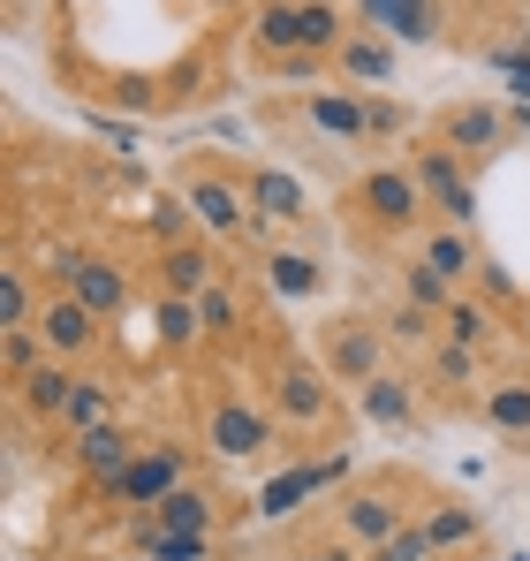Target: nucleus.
<instances>
[{
  "instance_id": "1",
  "label": "nucleus",
  "mask_w": 530,
  "mask_h": 561,
  "mask_svg": "<svg viewBox=\"0 0 530 561\" xmlns=\"http://www.w3.org/2000/svg\"><path fill=\"white\" fill-rule=\"evenodd\" d=\"M258 394H265V410L280 417V433H296V448H311V440H326V433L349 425L342 379L319 365V350H288V342H273L265 365H258Z\"/></svg>"
},
{
  "instance_id": "2",
  "label": "nucleus",
  "mask_w": 530,
  "mask_h": 561,
  "mask_svg": "<svg viewBox=\"0 0 530 561\" xmlns=\"http://www.w3.org/2000/svg\"><path fill=\"white\" fill-rule=\"evenodd\" d=\"M433 501H440V493H433V485H425L410 463L356 470L349 485L334 493V531H342L349 547H364V554H371V547H387L394 531H410Z\"/></svg>"
},
{
  "instance_id": "3",
  "label": "nucleus",
  "mask_w": 530,
  "mask_h": 561,
  "mask_svg": "<svg viewBox=\"0 0 530 561\" xmlns=\"http://www.w3.org/2000/svg\"><path fill=\"white\" fill-rule=\"evenodd\" d=\"M342 220L364 243H417V228L433 220V205H425V190H417V175L402 160H371L342 190Z\"/></svg>"
},
{
  "instance_id": "4",
  "label": "nucleus",
  "mask_w": 530,
  "mask_h": 561,
  "mask_svg": "<svg viewBox=\"0 0 530 561\" xmlns=\"http://www.w3.org/2000/svg\"><path fill=\"white\" fill-rule=\"evenodd\" d=\"M175 190L189 205V220L212 236V243H258L265 220L251 213V190H243V168L220 160V152H189L175 168Z\"/></svg>"
},
{
  "instance_id": "5",
  "label": "nucleus",
  "mask_w": 530,
  "mask_h": 561,
  "mask_svg": "<svg viewBox=\"0 0 530 561\" xmlns=\"http://www.w3.org/2000/svg\"><path fill=\"white\" fill-rule=\"evenodd\" d=\"M197 440L220 463H265L280 448V417L265 410V394H243L235 379H212L197 394Z\"/></svg>"
},
{
  "instance_id": "6",
  "label": "nucleus",
  "mask_w": 530,
  "mask_h": 561,
  "mask_svg": "<svg viewBox=\"0 0 530 561\" xmlns=\"http://www.w3.org/2000/svg\"><path fill=\"white\" fill-rule=\"evenodd\" d=\"M189 478H197V448L175 440V433H160V440H145V448H137V463L122 470L99 501H106L114 516H152V508H160L175 485H189Z\"/></svg>"
},
{
  "instance_id": "7",
  "label": "nucleus",
  "mask_w": 530,
  "mask_h": 561,
  "mask_svg": "<svg viewBox=\"0 0 530 561\" xmlns=\"http://www.w3.org/2000/svg\"><path fill=\"white\" fill-rule=\"evenodd\" d=\"M402 168L417 175L425 205H433V220H447V228H470V236H477V175H470V160H454L440 137H410Z\"/></svg>"
},
{
  "instance_id": "8",
  "label": "nucleus",
  "mask_w": 530,
  "mask_h": 561,
  "mask_svg": "<svg viewBox=\"0 0 530 561\" xmlns=\"http://www.w3.org/2000/svg\"><path fill=\"white\" fill-rule=\"evenodd\" d=\"M311 350H319V365L342 379V387H371V379L394 365V342H387L379 311H349V319H326Z\"/></svg>"
},
{
  "instance_id": "9",
  "label": "nucleus",
  "mask_w": 530,
  "mask_h": 561,
  "mask_svg": "<svg viewBox=\"0 0 530 561\" xmlns=\"http://www.w3.org/2000/svg\"><path fill=\"white\" fill-rule=\"evenodd\" d=\"M508 129H516V114L508 106H493V99H447L440 114L425 122V137H440L454 160H485V152H500L508 145Z\"/></svg>"
},
{
  "instance_id": "10",
  "label": "nucleus",
  "mask_w": 530,
  "mask_h": 561,
  "mask_svg": "<svg viewBox=\"0 0 530 561\" xmlns=\"http://www.w3.org/2000/svg\"><path fill=\"white\" fill-rule=\"evenodd\" d=\"M477 379H485V350H462V342H447V334L417 357V387H425V402H440V410H485Z\"/></svg>"
},
{
  "instance_id": "11",
  "label": "nucleus",
  "mask_w": 530,
  "mask_h": 561,
  "mask_svg": "<svg viewBox=\"0 0 530 561\" xmlns=\"http://www.w3.org/2000/svg\"><path fill=\"white\" fill-rule=\"evenodd\" d=\"M326 485H349V456H303V463L273 470L258 493V524H288V516H303V501L311 493H326Z\"/></svg>"
},
{
  "instance_id": "12",
  "label": "nucleus",
  "mask_w": 530,
  "mask_h": 561,
  "mask_svg": "<svg viewBox=\"0 0 530 561\" xmlns=\"http://www.w3.org/2000/svg\"><path fill=\"white\" fill-rule=\"evenodd\" d=\"M77 379L84 365H69V357H46L38 373L23 379L15 394H8V410H15V433H54L61 425V410L77 402Z\"/></svg>"
},
{
  "instance_id": "13",
  "label": "nucleus",
  "mask_w": 530,
  "mask_h": 561,
  "mask_svg": "<svg viewBox=\"0 0 530 561\" xmlns=\"http://www.w3.org/2000/svg\"><path fill=\"white\" fill-rule=\"evenodd\" d=\"M137 448H145V433H137L129 417H106V425H91V433H77V440H69V470L84 478L91 493H106L122 470L137 463Z\"/></svg>"
},
{
  "instance_id": "14",
  "label": "nucleus",
  "mask_w": 530,
  "mask_h": 561,
  "mask_svg": "<svg viewBox=\"0 0 530 561\" xmlns=\"http://www.w3.org/2000/svg\"><path fill=\"white\" fill-rule=\"evenodd\" d=\"M31 327H38V342H46V350H54V357H69V365H84L91 350H99V342H106V319H99V311H91L84 296H69V288H61V296H46V304H38V319H31Z\"/></svg>"
},
{
  "instance_id": "15",
  "label": "nucleus",
  "mask_w": 530,
  "mask_h": 561,
  "mask_svg": "<svg viewBox=\"0 0 530 561\" xmlns=\"http://www.w3.org/2000/svg\"><path fill=\"white\" fill-rule=\"evenodd\" d=\"M296 114L326 137V145H371V92H349V84H326V92H303Z\"/></svg>"
},
{
  "instance_id": "16",
  "label": "nucleus",
  "mask_w": 530,
  "mask_h": 561,
  "mask_svg": "<svg viewBox=\"0 0 530 561\" xmlns=\"http://www.w3.org/2000/svg\"><path fill=\"white\" fill-rule=\"evenodd\" d=\"M356 23L387 31L394 46H440L447 38V0H356Z\"/></svg>"
},
{
  "instance_id": "17",
  "label": "nucleus",
  "mask_w": 530,
  "mask_h": 561,
  "mask_svg": "<svg viewBox=\"0 0 530 561\" xmlns=\"http://www.w3.org/2000/svg\"><path fill=\"white\" fill-rule=\"evenodd\" d=\"M417 410H425V387H417V373H402V365H387L371 387H356V417H364V425L410 433V425H417Z\"/></svg>"
},
{
  "instance_id": "18",
  "label": "nucleus",
  "mask_w": 530,
  "mask_h": 561,
  "mask_svg": "<svg viewBox=\"0 0 530 561\" xmlns=\"http://www.w3.org/2000/svg\"><path fill=\"white\" fill-rule=\"evenodd\" d=\"M410 259H425V266L440 280H454V288H477V266H485L477 236H470V228H447V220H425V228H417Z\"/></svg>"
},
{
  "instance_id": "19",
  "label": "nucleus",
  "mask_w": 530,
  "mask_h": 561,
  "mask_svg": "<svg viewBox=\"0 0 530 561\" xmlns=\"http://www.w3.org/2000/svg\"><path fill=\"white\" fill-rule=\"evenodd\" d=\"M394 38L387 31H371V23H356L349 38H342V54H334V77L349 84V92H387L394 84Z\"/></svg>"
},
{
  "instance_id": "20",
  "label": "nucleus",
  "mask_w": 530,
  "mask_h": 561,
  "mask_svg": "<svg viewBox=\"0 0 530 561\" xmlns=\"http://www.w3.org/2000/svg\"><path fill=\"white\" fill-rule=\"evenodd\" d=\"M243 190H251V213H258L265 228H303V213H311V190L296 183L288 168H273V160H251Z\"/></svg>"
},
{
  "instance_id": "21",
  "label": "nucleus",
  "mask_w": 530,
  "mask_h": 561,
  "mask_svg": "<svg viewBox=\"0 0 530 561\" xmlns=\"http://www.w3.org/2000/svg\"><path fill=\"white\" fill-rule=\"evenodd\" d=\"M516 456H530V365H508V373H493L485 387V410H477Z\"/></svg>"
},
{
  "instance_id": "22",
  "label": "nucleus",
  "mask_w": 530,
  "mask_h": 561,
  "mask_svg": "<svg viewBox=\"0 0 530 561\" xmlns=\"http://www.w3.org/2000/svg\"><path fill=\"white\" fill-rule=\"evenodd\" d=\"M197 319H205V342H212V350H228V342H243V334H251V296L235 288L228 266H220L212 288H197Z\"/></svg>"
},
{
  "instance_id": "23",
  "label": "nucleus",
  "mask_w": 530,
  "mask_h": 561,
  "mask_svg": "<svg viewBox=\"0 0 530 561\" xmlns=\"http://www.w3.org/2000/svg\"><path fill=\"white\" fill-rule=\"evenodd\" d=\"M91 259H99V243H84V236H69V228H61V236H38V251H31L23 266L38 274L46 296H61V288H77V280H84Z\"/></svg>"
},
{
  "instance_id": "24",
  "label": "nucleus",
  "mask_w": 530,
  "mask_h": 561,
  "mask_svg": "<svg viewBox=\"0 0 530 561\" xmlns=\"http://www.w3.org/2000/svg\"><path fill=\"white\" fill-rule=\"evenodd\" d=\"M425 539L447 554H485V516H477V501H454V493H440L433 508H425Z\"/></svg>"
},
{
  "instance_id": "25",
  "label": "nucleus",
  "mask_w": 530,
  "mask_h": 561,
  "mask_svg": "<svg viewBox=\"0 0 530 561\" xmlns=\"http://www.w3.org/2000/svg\"><path fill=\"white\" fill-rule=\"evenodd\" d=\"M69 296H84L99 319H129V304H137V274H129V259H114V251H99L84 266V280L69 288Z\"/></svg>"
},
{
  "instance_id": "26",
  "label": "nucleus",
  "mask_w": 530,
  "mask_h": 561,
  "mask_svg": "<svg viewBox=\"0 0 530 561\" xmlns=\"http://www.w3.org/2000/svg\"><path fill=\"white\" fill-rule=\"evenodd\" d=\"M296 54H303L296 0H258V15H251V61H258V69H280V61H296Z\"/></svg>"
},
{
  "instance_id": "27",
  "label": "nucleus",
  "mask_w": 530,
  "mask_h": 561,
  "mask_svg": "<svg viewBox=\"0 0 530 561\" xmlns=\"http://www.w3.org/2000/svg\"><path fill=\"white\" fill-rule=\"evenodd\" d=\"M220 280V259H212V243H160V288L168 296H197V288H212Z\"/></svg>"
},
{
  "instance_id": "28",
  "label": "nucleus",
  "mask_w": 530,
  "mask_h": 561,
  "mask_svg": "<svg viewBox=\"0 0 530 561\" xmlns=\"http://www.w3.org/2000/svg\"><path fill=\"white\" fill-rule=\"evenodd\" d=\"M440 334H447V342H462V350H485V357H493V342H500V311H493L477 288H462V296L440 311Z\"/></svg>"
},
{
  "instance_id": "29",
  "label": "nucleus",
  "mask_w": 530,
  "mask_h": 561,
  "mask_svg": "<svg viewBox=\"0 0 530 561\" xmlns=\"http://www.w3.org/2000/svg\"><path fill=\"white\" fill-rule=\"evenodd\" d=\"M106 417H122V410H114V379H106V373H84V379H77V402L61 410V425H54L46 440H61V456H69V440H77V433H91V425H106Z\"/></svg>"
},
{
  "instance_id": "30",
  "label": "nucleus",
  "mask_w": 530,
  "mask_h": 561,
  "mask_svg": "<svg viewBox=\"0 0 530 561\" xmlns=\"http://www.w3.org/2000/svg\"><path fill=\"white\" fill-rule=\"evenodd\" d=\"M38 304H46L38 274L23 266V251H8V259H0V327H31V319H38Z\"/></svg>"
},
{
  "instance_id": "31",
  "label": "nucleus",
  "mask_w": 530,
  "mask_h": 561,
  "mask_svg": "<svg viewBox=\"0 0 530 561\" xmlns=\"http://www.w3.org/2000/svg\"><path fill=\"white\" fill-rule=\"evenodd\" d=\"M379 327H387L394 357H425V350L440 342V311H425V304H387V311H379Z\"/></svg>"
},
{
  "instance_id": "32",
  "label": "nucleus",
  "mask_w": 530,
  "mask_h": 561,
  "mask_svg": "<svg viewBox=\"0 0 530 561\" xmlns=\"http://www.w3.org/2000/svg\"><path fill=\"white\" fill-rule=\"evenodd\" d=\"M152 319H160V342H168L175 357H197V350H205V319H197V296H168V288H160Z\"/></svg>"
},
{
  "instance_id": "33",
  "label": "nucleus",
  "mask_w": 530,
  "mask_h": 561,
  "mask_svg": "<svg viewBox=\"0 0 530 561\" xmlns=\"http://www.w3.org/2000/svg\"><path fill=\"white\" fill-rule=\"evenodd\" d=\"M258 266H265V280H273V296H319V288H326V266L303 259V251H265Z\"/></svg>"
},
{
  "instance_id": "34",
  "label": "nucleus",
  "mask_w": 530,
  "mask_h": 561,
  "mask_svg": "<svg viewBox=\"0 0 530 561\" xmlns=\"http://www.w3.org/2000/svg\"><path fill=\"white\" fill-rule=\"evenodd\" d=\"M46 357H54V350L38 342V327H0V379H8V394H15L23 379L38 373Z\"/></svg>"
},
{
  "instance_id": "35",
  "label": "nucleus",
  "mask_w": 530,
  "mask_h": 561,
  "mask_svg": "<svg viewBox=\"0 0 530 561\" xmlns=\"http://www.w3.org/2000/svg\"><path fill=\"white\" fill-rule=\"evenodd\" d=\"M417 137V106H402L394 92H371V152L379 145H410Z\"/></svg>"
},
{
  "instance_id": "36",
  "label": "nucleus",
  "mask_w": 530,
  "mask_h": 561,
  "mask_svg": "<svg viewBox=\"0 0 530 561\" xmlns=\"http://www.w3.org/2000/svg\"><path fill=\"white\" fill-rule=\"evenodd\" d=\"M454 296H462V288H454V280H440L433 266H425V259H402V304H425V311H447Z\"/></svg>"
},
{
  "instance_id": "37",
  "label": "nucleus",
  "mask_w": 530,
  "mask_h": 561,
  "mask_svg": "<svg viewBox=\"0 0 530 561\" xmlns=\"http://www.w3.org/2000/svg\"><path fill=\"white\" fill-rule=\"evenodd\" d=\"M364 561H440V547L425 539V516H417L410 531H394L387 547H371V554H364Z\"/></svg>"
},
{
  "instance_id": "38",
  "label": "nucleus",
  "mask_w": 530,
  "mask_h": 561,
  "mask_svg": "<svg viewBox=\"0 0 530 561\" xmlns=\"http://www.w3.org/2000/svg\"><path fill=\"white\" fill-rule=\"evenodd\" d=\"M296 561H364V547H349L342 531H326V539H296Z\"/></svg>"
},
{
  "instance_id": "39",
  "label": "nucleus",
  "mask_w": 530,
  "mask_h": 561,
  "mask_svg": "<svg viewBox=\"0 0 530 561\" xmlns=\"http://www.w3.org/2000/svg\"><path fill=\"white\" fill-rule=\"evenodd\" d=\"M326 69H334L326 54H296V61H280L273 77H280V84H303V77H326Z\"/></svg>"
},
{
  "instance_id": "40",
  "label": "nucleus",
  "mask_w": 530,
  "mask_h": 561,
  "mask_svg": "<svg viewBox=\"0 0 530 561\" xmlns=\"http://www.w3.org/2000/svg\"><path fill=\"white\" fill-rule=\"evenodd\" d=\"M500 61L516 69V84H523V92H530V31H523V38H516V46H500Z\"/></svg>"
},
{
  "instance_id": "41",
  "label": "nucleus",
  "mask_w": 530,
  "mask_h": 561,
  "mask_svg": "<svg viewBox=\"0 0 530 561\" xmlns=\"http://www.w3.org/2000/svg\"><path fill=\"white\" fill-rule=\"evenodd\" d=\"M523 334H530V304H523Z\"/></svg>"
},
{
  "instance_id": "42",
  "label": "nucleus",
  "mask_w": 530,
  "mask_h": 561,
  "mask_svg": "<svg viewBox=\"0 0 530 561\" xmlns=\"http://www.w3.org/2000/svg\"><path fill=\"white\" fill-rule=\"evenodd\" d=\"M273 561H296V554H273Z\"/></svg>"
},
{
  "instance_id": "43",
  "label": "nucleus",
  "mask_w": 530,
  "mask_h": 561,
  "mask_svg": "<svg viewBox=\"0 0 530 561\" xmlns=\"http://www.w3.org/2000/svg\"><path fill=\"white\" fill-rule=\"evenodd\" d=\"M122 561H145V554H122Z\"/></svg>"
},
{
  "instance_id": "44",
  "label": "nucleus",
  "mask_w": 530,
  "mask_h": 561,
  "mask_svg": "<svg viewBox=\"0 0 530 561\" xmlns=\"http://www.w3.org/2000/svg\"><path fill=\"white\" fill-rule=\"evenodd\" d=\"M342 8H349V0H342Z\"/></svg>"
}]
</instances>
